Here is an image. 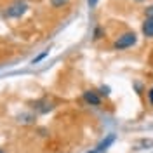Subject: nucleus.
I'll list each match as a JSON object with an SVG mask.
<instances>
[{
    "mask_svg": "<svg viewBox=\"0 0 153 153\" xmlns=\"http://www.w3.org/2000/svg\"><path fill=\"white\" fill-rule=\"evenodd\" d=\"M137 42V35L134 33V31H127V33H124V35H120V37L115 40L113 47L117 49V51H124V49H129L132 47L134 44Z\"/></svg>",
    "mask_w": 153,
    "mask_h": 153,
    "instance_id": "1",
    "label": "nucleus"
},
{
    "mask_svg": "<svg viewBox=\"0 0 153 153\" xmlns=\"http://www.w3.org/2000/svg\"><path fill=\"white\" fill-rule=\"evenodd\" d=\"M26 9H28V5H26L25 2L18 0V2H14L12 5H9V7H7V10H5V16H7V18H19V16H23V14L26 12Z\"/></svg>",
    "mask_w": 153,
    "mask_h": 153,
    "instance_id": "2",
    "label": "nucleus"
},
{
    "mask_svg": "<svg viewBox=\"0 0 153 153\" xmlns=\"http://www.w3.org/2000/svg\"><path fill=\"white\" fill-rule=\"evenodd\" d=\"M84 99H85L87 105H91V106H99L101 105L99 92H96V91H85V92H84Z\"/></svg>",
    "mask_w": 153,
    "mask_h": 153,
    "instance_id": "3",
    "label": "nucleus"
},
{
    "mask_svg": "<svg viewBox=\"0 0 153 153\" xmlns=\"http://www.w3.org/2000/svg\"><path fill=\"white\" fill-rule=\"evenodd\" d=\"M143 35L148 38H153V19H144L143 23Z\"/></svg>",
    "mask_w": 153,
    "mask_h": 153,
    "instance_id": "4",
    "label": "nucleus"
},
{
    "mask_svg": "<svg viewBox=\"0 0 153 153\" xmlns=\"http://www.w3.org/2000/svg\"><path fill=\"white\" fill-rule=\"evenodd\" d=\"M113 141H115V136H113V134H110V136L106 137V139L103 141V143H99L97 146H96V150H97V152H101V153H103V152L106 150V148L110 146V144L113 143Z\"/></svg>",
    "mask_w": 153,
    "mask_h": 153,
    "instance_id": "5",
    "label": "nucleus"
},
{
    "mask_svg": "<svg viewBox=\"0 0 153 153\" xmlns=\"http://www.w3.org/2000/svg\"><path fill=\"white\" fill-rule=\"evenodd\" d=\"M65 4H68V0H51V5L52 7H63Z\"/></svg>",
    "mask_w": 153,
    "mask_h": 153,
    "instance_id": "6",
    "label": "nucleus"
},
{
    "mask_svg": "<svg viewBox=\"0 0 153 153\" xmlns=\"http://www.w3.org/2000/svg\"><path fill=\"white\" fill-rule=\"evenodd\" d=\"M146 18H148V19H153V5L146 7Z\"/></svg>",
    "mask_w": 153,
    "mask_h": 153,
    "instance_id": "7",
    "label": "nucleus"
},
{
    "mask_svg": "<svg viewBox=\"0 0 153 153\" xmlns=\"http://www.w3.org/2000/svg\"><path fill=\"white\" fill-rule=\"evenodd\" d=\"M94 38L97 40V38H101V28H96V31H94Z\"/></svg>",
    "mask_w": 153,
    "mask_h": 153,
    "instance_id": "8",
    "label": "nucleus"
},
{
    "mask_svg": "<svg viewBox=\"0 0 153 153\" xmlns=\"http://www.w3.org/2000/svg\"><path fill=\"white\" fill-rule=\"evenodd\" d=\"M148 99H150V103L153 105V87L150 89V92H148Z\"/></svg>",
    "mask_w": 153,
    "mask_h": 153,
    "instance_id": "9",
    "label": "nucleus"
},
{
    "mask_svg": "<svg viewBox=\"0 0 153 153\" xmlns=\"http://www.w3.org/2000/svg\"><path fill=\"white\" fill-rule=\"evenodd\" d=\"M96 2H97V0H89V5L92 7V5H96Z\"/></svg>",
    "mask_w": 153,
    "mask_h": 153,
    "instance_id": "10",
    "label": "nucleus"
},
{
    "mask_svg": "<svg viewBox=\"0 0 153 153\" xmlns=\"http://www.w3.org/2000/svg\"><path fill=\"white\" fill-rule=\"evenodd\" d=\"M87 153H101V152H97V150L94 148V150H91V152H87Z\"/></svg>",
    "mask_w": 153,
    "mask_h": 153,
    "instance_id": "11",
    "label": "nucleus"
},
{
    "mask_svg": "<svg viewBox=\"0 0 153 153\" xmlns=\"http://www.w3.org/2000/svg\"><path fill=\"white\" fill-rule=\"evenodd\" d=\"M136 2H146V0H136Z\"/></svg>",
    "mask_w": 153,
    "mask_h": 153,
    "instance_id": "12",
    "label": "nucleus"
},
{
    "mask_svg": "<svg viewBox=\"0 0 153 153\" xmlns=\"http://www.w3.org/2000/svg\"><path fill=\"white\" fill-rule=\"evenodd\" d=\"M0 153H5V152H4V150H2V148H0Z\"/></svg>",
    "mask_w": 153,
    "mask_h": 153,
    "instance_id": "13",
    "label": "nucleus"
}]
</instances>
